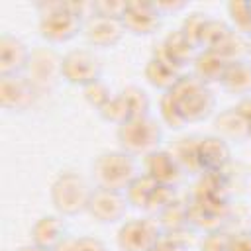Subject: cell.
I'll list each match as a JSON object with an SVG mask.
<instances>
[{"label":"cell","mask_w":251,"mask_h":251,"mask_svg":"<svg viewBox=\"0 0 251 251\" xmlns=\"http://www.w3.org/2000/svg\"><path fill=\"white\" fill-rule=\"evenodd\" d=\"M127 208H129V202H127L126 192L96 186V188H92L86 212L98 224H116V222L124 220Z\"/></svg>","instance_id":"obj_12"},{"label":"cell","mask_w":251,"mask_h":251,"mask_svg":"<svg viewBox=\"0 0 251 251\" xmlns=\"http://www.w3.org/2000/svg\"><path fill=\"white\" fill-rule=\"evenodd\" d=\"M226 65L227 63L216 51H212V49H200L198 55L192 61V67H194L192 75L200 82H204V84L210 86L212 82H220L222 80V75L226 71Z\"/></svg>","instance_id":"obj_23"},{"label":"cell","mask_w":251,"mask_h":251,"mask_svg":"<svg viewBox=\"0 0 251 251\" xmlns=\"http://www.w3.org/2000/svg\"><path fill=\"white\" fill-rule=\"evenodd\" d=\"M94 4V14H100V16H110V18H120L122 20V14L127 6V2H108V0H102V2H92Z\"/></svg>","instance_id":"obj_29"},{"label":"cell","mask_w":251,"mask_h":251,"mask_svg":"<svg viewBox=\"0 0 251 251\" xmlns=\"http://www.w3.org/2000/svg\"><path fill=\"white\" fill-rule=\"evenodd\" d=\"M82 92H84V100H86L94 110H100V108L114 96V92L110 90V86H108L102 78L96 80V82H92V84H88V86H84Z\"/></svg>","instance_id":"obj_26"},{"label":"cell","mask_w":251,"mask_h":251,"mask_svg":"<svg viewBox=\"0 0 251 251\" xmlns=\"http://www.w3.org/2000/svg\"><path fill=\"white\" fill-rule=\"evenodd\" d=\"M92 188L82 175L76 171H63L55 176L49 186V200L55 212L63 218L78 216L86 212Z\"/></svg>","instance_id":"obj_5"},{"label":"cell","mask_w":251,"mask_h":251,"mask_svg":"<svg viewBox=\"0 0 251 251\" xmlns=\"http://www.w3.org/2000/svg\"><path fill=\"white\" fill-rule=\"evenodd\" d=\"M155 6H157V10L163 14V16H169V14H175V12H180V10H184L188 4L186 2H182V0H161V2H155Z\"/></svg>","instance_id":"obj_33"},{"label":"cell","mask_w":251,"mask_h":251,"mask_svg":"<svg viewBox=\"0 0 251 251\" xmlns=\"http://www.w3.org/2000/svg\"><path fill=\"white\" fill-rule=\"evenodd\" d=\"M61 65H63V55H59L53 47H45V45L33 47L24 75L33 82L39 94H47L63 78Z\"/></svg>","instance_id":"obj_8"},{"label":"cell","mask_w":251,"mask_h":251,"mask_svg":"<svg viewBox=\"0 0 251 251\" xmlns=\"http://www.w3.org/2000/svg\"><path fill=\"white\" fill-rule=\"evenodd\" d=\"M90 175L94 186L126 192L127 186L137 178L139 171L135 157H131L122 149H112V151H102L94 157L90 165Z\"/></svg>","instance_id":"obj_3"},{"label":"cell","mask_w":251,"mask_h":251,"mask_svg":"<svg viewBox=\"0 0 251 251\" xmlns=\"http://www.w3.org/2000/svg\"><path fill=\"white\" fill-rule=\"evenodd\" d=\"M116 139L120 149L131 157H147L159 149L163 141V126L151 114L131 118L118 126Z\"/></svg>","instance_id":"obj_4"},{"label":"cell","mask_w":251,"mask_h":251,"mask_svg":"<svg viewBox=\"0 0 251 251\" xmlns=\"http://www.w3.org/2000/svg\"><path fill=\"white\" fill-rule=\"evenodd\" d=\"M94 14L92 2H39L37 4V31L51 43H67L82 33L84 20Z\"/></svg>","instance_id":"obj_1"},{"label":"cell","mask_w":251,"mask_h":251,"mask_svg":"<svg viewBox=\"0 0 251 251\" xmlns=\"http://www.w3.org/2000/svg\"><path fill=\"white\" fill-rule=\"evenodd\" d=\"M247 61L251 63V37L247 39Z\"/></svg>","instance_id":"obj_36"},{"label":"cell","mask_w":251,"mask_h":251,"mask_svg":"<svg viewBox=\"0 0 251 251\" xmlns=\"http://www.w3.org/2000/svg\"><path fill=\"white\" fill-rule=\"evenodd\" d=\"M151 108V100L147 96V92L135 84H127L124 86L120 92H116L100 110V118L110 122V124H124L126 120L131 118H139V116H147Z\"/></svg>","instance_id":"obj_6"},{"label":"cell","mask_w":251,"mask_h":251,"mask_svg":"<svg viewBox=\"0 0 251 251\" xmlns=\"http://www.w3.org/2000/svg\"><path fill=\"white\" fill-rule=\"evenodd\" d=\"M169 96L186 124H196L208 120L216 110V96L208 84L200 82L194 75H182L178 82L169 90Z\"/></svg>","instance_id":"obj_2"},{"label":"cell","mask_w":251,"mask_h":251,"mask_svg":"<svg viewBox=\"0 0 251 251\" xmlns=\"http://www.w3.org/2000/svg\"><path fill=\"white\" fill-rule=\"evenodd\" d=\"M159 114H161V122H165L173 129H180L184 126V122L180 120V116H178L169 92H163L161 98H159Z\"/></svg>","instance_id":"obj_27"},{"label":"cell","mask_w":251,"mask_h":251,"mask_svg":"<svg viewBox=\"0 0 251 251\" xmlns=\"http://www.w3.org/2000/svg\"><path fill=\"white\" fill-rule=\"evenodd\" d=\"M163 14L157 10L155 2H127L122 24L126 33L131 35H151L161 27Z\"/></svg>","instance_id":"obj_13"},{"label":"cell","mask_w":251,"mask_h":251,"mask_svg":"<svg viewBox=\"0 0 251 251\" xmlns=\"http://www.w3.org/2000/svg\"><path fill=\"white\" fill-rule=\"evenodd\" d=\"M53 251H76V237H73V235H67Z\"/></svg>","instance_id":"obj_34"},{"label":"cell","mask_w":251,"mask_h":251,"mask_svg":"<svg viewBox=\"0 0 251 251\" xmlns=\"http://www.w3.org/2000/svg\"><path fill=\"white\" fill-rule=\"evenodd\" d=\"M220 84L226 92L233 96H239V98L251 96V63L247 59L227 63Z\"/></svg>","instance_id":"obj_22"},{"label":"cell","mask_w":251,"mask_h":251,"mask_svg":"<svg viewBox=\"0 0 251 251\" xmlns=\"http://www.w3.org/2000/svg\"><path fill=\"white\" fill-rule=\"evenodd\" d=\"M196 169L204 173H220L229 161V143L218 135L200 137L194 147Z\"/></svg>","instance_id":"obj_16"},{"label":"cell","mask_w":251,"mask_h":251,"mask_svg":"<svg viewBox=\"0 0 251 251\" xmlns=\"http://www.w3.org/2000/svg\"><path fill=\"white\" fill-rule=\"evenodd\" d=\"M155 53L182 71V67H186L194 61V57L198 55V47L180 29H176V31H171L159 43V49H155Z\"/></svg>","instance_id":"obj_18"},{"label":"cell","mask_w":251,"mask_h":251,"mask_svg":"<svg viewBox=\"0 0 251 251\" xmlns=\"http://www.w3.org/2000/svg\"><path fill=\"white\" fill-rule=\"evenodd\" d=\"M29 235L31 243L45 249H55L67 237V224L59 214H45L35 220L29 229Z\"/></svg>","instance_id":"obj_19"},{"label":"cell","mask_w":251,"mask_h":251,"mask_svg":"<svg viewBox=\"0 0 251 251\" xmlns=\"http://www.w3.org/2000/svg\"><path fill=\"white\" fill-rule=\"evenodd\" d=\"M227 16L231 22V27L241 33L243 37H251V2H241V0H231L227 2Z\"/></svg>","instance_id":"obj_24"},{"label":"cell","mask_w":251,"mask_h":251,"mask_svg":"<svg viewBox=\"0 0 251 251\" xmlns=\"http://www.w3.org/2000/svg\"><path fill=\"white\" fill-rule=\"evenodd\" d=\"M227 251H251V231H237L229 235Z\"/></svg>","instance_id":"obj_32"},{"label":"cell","mask_w":251,"mask_h":251,"mask_svg":"<svg viewBox=\"0 0 251 251\" xmlns=\"http://www.w3.org/2000/svg\"><path fill=\"white\" fill-rule=\"evenodd\" d=\"M31 49L14 33L0 35V76L24 75L29 63Z\"/></svg>","instance_id":"obj_15"},{"label":"cell","mask_w":251,"mask_h":251,"mask_svg":"<svg viewBox=\"0 0 251 251\" xmlns=\"http://www.w3.org/2000/svg\"><path fill=\"white\" fill-rule=\"evenodd\" d=\"M249 139H251V122H249Z\"/></svg>","instance_id":"obj_37"},{"label":"cell","mask_w":251,"mask_h":251,"mask_svg":"<svg viewBox=\"0 0 251 251\" xmlns=\"http://www.w3.org/2000/svg\"><path fill=\"white\" fill-rule=\"evenodd\" d=\"M39 90L25 75L0 76V106L8 112H27L35 106Z\"/></svg>","instance_id":"obj_11"},{"label":"cell","mask_w":251,"mask_h":251,"mask_svg":"<svg viewBox=\"0 0 251 251\" xmlns=\"http://www.w3.org/2000/svg\"><path fill=\"white\" fill-rule=\"evenodd\" d=\"M126 196L129 206L141 208L149 214H161L175 202V186L159 184L145 173H139L137 178L127 186Z\"/></svg>","instance_id":"obj_7"},{"label":"cell","mask_w":251,"mask_h":251,"mask_svg":"<svg viewBox=\"0 0 251 251\" xmlns=\"http://www.w3.org/2000/svg\"><path fill=\"white\" fill-rule=\"evenodd\" d=\"M18 251H53V249H45V247H39L35 243H27V245H22Z\"/></svg>","instance_id":"obj_35"},{"label":"cell","mask_w":251,"mask_h":251,"mask_svg":"<svg viewBox=\"0 0 251 251\" xmlns=\"http://www.w3.org/2000/svg\"><path fill=\"white\" fill-rule=\"evenodd\" d=\"M163 233V226L155 218H131L120 226L116 243L120 251H149Z\"/></svg>","instance_id":"obj_10"},{"label":"cell","mask_w":251,"mask_h":251,"mask_svg":"<svg viewBox=\"0 0 251 251\" xmlns=\"http://www.w3.org/2000/svg\"><path fill=\"white\" fill-rule=\"evenodd\" d=\"M126 29L120 18H110V16H100L92 14L88 20H84L82 25V35L92 47H114L122 41Z\"/></svg>","instance_id":"obj_14"},{"label":"cell","mask_w":251,"mask_h":251,"mask_svg":"<svg viewBox=\"0 0 251 251\" xmlns=\"http://www.w3.org/2000/svg\"><path fill=\"white\" fill-rule=\"evenodd\" d=\"M76 251H108V247L94 235H76Z\"/></svg>","instance_id":"obj_31"},{"label":"cell","mask_w":251,"mask_h":251,"mask_svg":"<svg viewBox=\"0 0 251 251\" xmlns=\"http://www.w3.org/2000/svg\"><path fill=\"white\" fill-rule=\"evenodd\" d=\"M145 163V175L151 176L153 180H157L159 184H165V186H175L180 176H182V165L178 163V159L175 157V153L171 151H163V149H157L153 153H149L147 157H143Z\"/></svg>","instance_id":"obj_17"},{"label":"cell","mask_w":251,"mask_h":251,"mask_svg":"<svg viewBox=\"0 0 251 251\" xmlns=\"http://www.w3.org/2000/svg\"><path fill=\"white\" fill-rule=\"evenodd\" d=\"M227 243H229V235L226 231L212 229L202 237L200 251H227Z\"/></svg>","instance_id":"obj_28"},{"label":"cell","mask_w":251,"mask_h":251,"mask_svg":"<svg viewBox=\"0 0 251 251\" xmlns=\"http://www.w3.org/2000/svg\"><path fill=\"white\" fill-rule=\"evenodd\" d=\"M143 75H145V80L151 86H155L163 92H169L178 82V78L182 76V71L176 69L173 63H169L167 59H163L161 55L153 53L149 57V61L145 63Z\"/></svg>","instance_id":"obj_21"},{"label":"cell","mask_w":251,"mask_h":251,"mask_svg":"<svg viewBox=\"0 0 251 251\" xmlns=\"http://www.w3.org/2000/svg\"><path fill=\"white\" fill-rule=\"evenodd\" d=\"M149 251H186V245L180 241L178 235L173 233H163L161 239L149 249Z\"/></svg>","instance_id":"obj_30"},{"label":"cell","mask_w":251,"mask_h":251,"mask_svg":"<svg viewBox=\"0 0 251 251\" xmlns=\"http://www.w3.org/2000/svg\"><path fill=\"white\" fill-rule=\"evenodd\" d=\"M61 75L65 82L84 88L102 78V61L94 51L86 47H76L63 55Z\"/></svg>","instance_id":"obj_9"},{"label":"cell","mask_w":251,"mask_h":251,"mask_svg":"<svg viewBox=\"0 0 251 251\" xmlns=\"http://www.w3.org/2000/svg\"><path fill=\"white\" fill-rule=\"evenodd\" d=\"M206 22H208V14H202V12H192L184 18L182 22V27L180 31L200 49V43H202V33H204V27H206Z\"/></svg>","instance_id":"obj_25"},{"label":"cell","mask_w":251,"mask_h":251,"mask_svg":"<svg viewBox=\"0 0 251 251\" xmlns=\"http://www.w3.org/2000/svg\"><path fill=\"white\" fill-rule=\"evenodd\" d=\"M214 135L224 141H245L249 139V122L241 116L237 108H226L214 118Z\"/></svg>","instance_id":"obj_20"}]
</instances>
